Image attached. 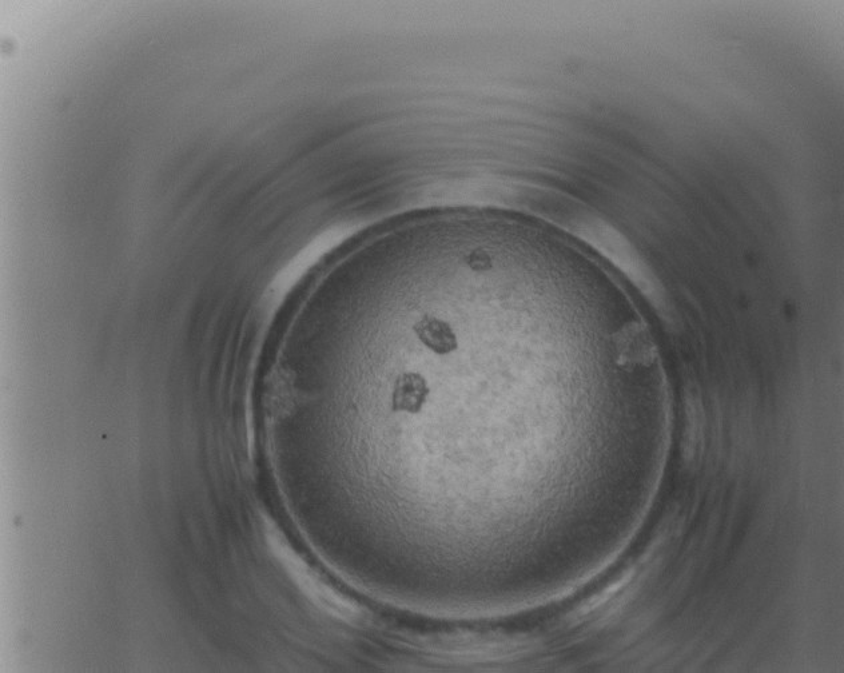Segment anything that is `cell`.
<instances>
[{"label":"cell","instance_id":"1","mask_svg":"<svg viewBox=\"0 0 844 673\" xmlns=\"http://www.w3.org/2000/svg\"><path fill=\"white\" fill-rule=\"evenodd\" d=\"M428 382L421 374L408 372L401 374L394 382L392 409L394 412L409 414L420 413L429 397Z\"/></svg>","mask_w":844,"mask_h":673},{"label":"cell","instance_id":"2","mask_svg":"<svg viewBox=\"0 0 844 673\" xmlns=\"http://www.w3.org/2000/svg\"><path fill=\"white\" fill-rule=\"evenodd\" d=\"M414 333L422 344L431 349L433 353L440 354V356L455 352L457 346H459L455 330L440 317H421L414 325Z\"/></svg>","mask_w":844,"mask_h":673}]
</instances>
